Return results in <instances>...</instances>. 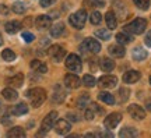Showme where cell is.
Segmentation results:
<instances>
[{"label": "cell", "instance_id": "7", "mask_svg": "<svg viewBox=\"0 0 151 138\" xmlns=\"http://www.w3.org/2000/svg\"><path fill=\"white\" fill-rule=\"evenodd\" d=\"M49 56L50 59L53 60V61H62L63 57L66 56V50L60 45H52L50 48H49Z\"/></svg>", "mask_w": 151, "mask_h": 138}, {"label": "cell", "instance_id": "5", "mask_svg": "<svg viewBox=\"0 0 151 138\" xmlns=\"http://www.w3.org/2000/svg\"><path fill=\"white\" fill-rule=\"evenodd\" d=\"M66 67L73 71V73H80L83 70V63H81V59L77 54H69L66 59Z\"/></svg>", "mask_w": 151, "mask_h": 138}, {"label": "cell", "instance_id": "21", "mask_svg": "<svg viewBox=\"0 0 151 138\" xmlns=\"http://www.w3.org/2000/svg\"><path fill=\"white\" fill-rule=\"evenodd\" d=\"M1 95H3V98H4L6 101H9V102L16 101L17 98H18V94H17L13 88H6V89H3Z\"/></svg>", "mask_w": 151, "mask_h": 138}, {"label": "cell", "instance_id": "28", "mask_svg": "<svg viewBox=\"0 0 151 138\" xmlns=\"http://www.w3.org/2000/svg\"><path fill=\"white\" fill-rule=\"evenodd\" d=\"M98 98L104 102V103H106V105H113L115 103V98H113L112 94H109V92H101Z\"/></svg>", "mask_w": 151, "mask_h": 138}, {"label": "cell", "instance_id": "40", "mask_svg": "<svg viewBox=\"0 0 151 138\" xmlns=\"http://www.w3.org/2000/svg\"><path fill=\"white\" fill-rule=\"evenodd\" d=\"M55 1H56V0H41V7H45V9H46V7H50Z\"/></svg>", "mask_w": 151, "mask_h": 138}, {"label": "cell", "instance_id": "8", "mask_svg": "<svg viewBox=\"0 0 151 138\" xmlns=\"http://www.w3.org/2000/svg\"><path fill=\"white\" fill-rule=\"evenodd\" d=\"M53 128L56 130V133L59 135H66L71 130V124L65 119H60V120H56Z\"/></svg>", "mask_w": 151, "mask_h": 138}, {"label": "cell", "instance_id": "36", "mask_svg": "<svg viewBox=\"0 0 151 138\" xmlns=\"http://www.w3.org/2000/svg\"><path fill=\"white\" fill-rule=\"evenodd\" d=\"M101 14L98 13V11H94L91 14V17H90V20H91V22L94 24V25H98V24H101V21H102V18H101Z\"/></svg>", "mask_w": 151, "mask_h": 138}, {"label": "cell", "instance_id": "45", "mask_svg": "<svg viewBox=\"0 0 151 138\" xmlns=\"http://www.w3.org/2000/svg\"><path fill=\"white\" fill-rule=\"evenodd\" d=\"M146 109L151 112V99H148V101L146 102Z\"/></svg>", "mask_w": 151, "mask_h": 138}, {"label": "cell", "instance_id": "9", "mask_svg": "<svg viewBox=\"0 0 151 138\" xmlns=\"http://www.w3.org/2000/svg\"><path fill=\"white\" fill-rule=\"evenodd\" d=\"M120 120H122V114H120V113H111V114H108V116L105 117L104 126L111 130V128L116 127L119 123H120Z\"/></svg>", "mask_w": 151, "mask_h": 138}, {"label": "cell", "instance_id": "3", "mask_svg": "<svg viewBox=\"0 0 151 138\" xmlns=\"http://www.w3.org/2000/svg\"><path fill=\"white\" fill-rule=\"evenodd\" d=\"M87 21V11L86 10H78L74 14H71L69 17V22L71 24V27H74L76 29H81L84 28Z\"/></svg>", "mask_w": 151, "mask_h": 138}, {"label": "cell", "instance_id": "23", "mask_svg": "<svg viewBox=\"0 0 151 138\" xmlns=\"http://www.w3.org/2000/svg\"><path fill=\"white\" fill-rule=\"evenodd\" d=\"M63 32H65V25H63L62 22H59V24H56V25H53V27L50 28V35L53 38L62 36Z\"/></svg>", "mask_w": 151, "mask_h": 138}, {"label": "cell", "instance_id": "30", "mask_svg": "<svg viewBox=\"0 0 151 138\" xmlns=\"http://www.w3.org/2000/svg\"><path fill=\"white\" fill-rule=\"evenodd\" d=\"M1 57L4 61H14L16 60V53L11 50V49H4L1 52Z\"/></svg>", "mask_w": 151, "mask_h": 138}, {"label": "cell", "instance_id": "41", "mask_svg": "<svg viewBox=\"0 0 151 138\" xmlns=\"http://www.w3.org/2000/svg\"><path fill=\"white\" fill-rule=\"evenodd\" d=\"M144 42H146L147 46H150V48H151V29H150L148 32H147L146 38H144Z\"/></svg>", "mask_w": 151, "mask_h": 138}, {"label": "cell", "instance_id": "10", "mask_svg": "<svg viewBox=\"0 0 151 138\" xmlns=\"http://www.w3.org/2000/svg\"><path fill=\"white\" fill-rule=\"evenodd\" d=\"M118 84V78L113 77V75H104L98 80V85L101 88H106V89H111V88H115Z\"/></svg>", "mask_w": 151, "mask_h": 138}, {"label": "cell", "instance_id": "1", "mask_svg": "<svg viewBox=\"0 0 151 138\" xmlns=\"http://www.w3.org/2000/svg\"><path fill=\"white\" fill-rule=\"evenodd\" d=\"M27 96L31 101V105L34 107H39L43 102L46 101V91L43 88H32L27 92Z\"/></svg>", "mask_w": 151, "mask_h": 138}, {"label": "cell", "instance_id": "37", "mask_svg": "<svg viewBox=\"0 0 151 138\" xmlns=\"http://www.w3.org/2000/svg\"><path fill=\"white\" fill-rule=\"evenodd\" d=\"M129 94H130V91L127 89V88H120L119 89V101L120 102H124V101H127V98H129Z\"/></svg>", "mask_w": 151, "mask_h": 138}, {"label": "cell", "instance_id": "31", "mask_svg": "<svg viewBox=\"0 0 151 138\" xmlns=\"http://www.w3.org/2000/svg\"><path fill=\"white\" fill-rule=\"evenodd\" d=\"M137 135V131H136L134 128L132 127H124L120 130V133H119V137H136Z\"/></svg>", "mask_w": 151, "mask_h": 138}, {"label": "cell", "instance_id": "2", "mask_svg": "<svg viewBox=\"0 0 151 138\" xmlns=\"http://www.w3.org/2000/svg\"><path fill=\"white\" fill-rule=\"evenodd\" d=\"M146 28H147V21L144 18H136V20L130 22L129 25L124 27V31L134 34V35H140V34L146 31Z\"/></svg>", "mask_w": 151, "mask_h": 138}, {"label": "cell", "instance_id": "35", "mask_svg": "<svg viewBox=\"0 0 151 138\" xmlns=\"http://www.w3.org/2000/svg\"><path fill=\"white\" fill-rule=\"evenodd\" d=\"M84 6H88V7H104L105 1L104 0H86Z\"/></svg>", "mask_w": 151, "mask_h": 138}, {"label": "cell", "instance_id": "38", "mask_svg": "<svg viewBox=\"0 0 151 138\" xmlns=\"http://www.w3.org/2000/svg\"><path fill=\"white\" fill-rule=\"evenodd\" d=\"M134 4L140 9V10H147L148 6H150V1L148 0H134Z\"/></svg>", "mask_w": 151, "mask_h": 138}, {"label": "cell", "instance_id": "43", "mask_svg": "<svg viewBox=\"0 0 151 138\" xmlns=\"http://www.w3.org/2000/svg\"><path fill=\"white\" fill-rule=\"evenodd\" d=\"M67 117L70 119L71 122H78V117H77V114H73V113H69V114H67Z\"/></svg>", "mask_w": 151, "mask_h": 138}, {"label": "cell", "instance_id": "6", "mask_svg": "<svg viewBox=\"0 0 151 138\" xmlns=\"http://www.w3.org/2000/svg\"><path fill=\"white\" fill-rule=\"evenodd\" d=\"M81 49H83V52L87 50V52H91V53H99L101 52V43L94 38H87L84 43L81 45Z\"/></svg>", "mask_w": 151, "mask_h": 138}, {"label": "cell", "instance_id": "18", "mask_svg": "<svg viewBox=\"0 0 151 138\" xmlns=\"http://www.w3.org/2000/svg\"><path fill=\"white\" fill-rule=\"evenodd\" d=\"M105 21H106V25H108V29H115L116 25H118V20H116V16L113 11H108L105 14Z\"/></svg>", "mask_w": 151, "mask_h": 138}, {"label": "cell", "instance_id": "4", "mask_svg": "<svg viewBox=\"0 0 151 138\" xmlns=\"http://www.w3.org/2000/svg\"><path fill=\"white\" fill-rule=\"evenodd\" d=\"M58 120V112H50L48 116L45 117L42 120V124H41V131L38 133V135H43V134H46L49 130H52L55 126V123Z\"/></svg>", "mask_w": 151, "mask_h": 138}, {"label": "cell", "instance_id": "39", "mask_svg": "<svg viewBox=\"0 0 151 138\" xmlns=\"http://www.w3.org/2000/svg\"><path fill=\"white\" fill-rule=\"evenodd\" d=\"M22 39L27 43H29L35 39V36H34V34H31V32H24V34H22Z\"/></svg>", "mask_w": 151, "mask_h": 138}, {"label": "cell", "instance_id": "15", "mask_svg": "<svg viewBox=\"0 0 151 138\" xmlns=\"http://www.w3.org/2000/svg\"><path fill=\"white\" fill-rule=\"evenodd\" d=\"M97 113H102V109H99L98 105H95V103H91L90 106H87L86 112H84V116H86L87 120H92L94 117L97 116Z\"/></svg>", "mask_w": 151, "mask_h": 138}, {"label": "cell", "instance_id": "14", "mask_svg": "<svg viewBox=\"0 0 151 138\" xmlns=\"http://www.w3.org/2000/svg\"><path fill=\"white\" fill-rule=\"evenodd\" d=\"M140 77L141 75L137 70H130V71L123 74V81L126 84H134V82H137V81L140 80Z\"/></svg>", "mask_w": 151, "mask_h": 138}, {"label": "cell", "instance_id": "47", "mask_svg": "<svg viewBox=\"0 0 151 138\" xmlns=\"http://www.w3.org/2000/svg\"><path fill=\"white\" fill-rule=\"evenodd\" d=\"M3 45V38H1V35H0V46Z\"/></svg>", "mask_w": 151, "mask_h": 138}, {"label": "cell", "instance_id": "22", "mask_svg": "<svg viewBox=\"0 0 151 138\" xmlns=\"http://www.w3.org/2000/svg\"><path fill=\"white\" fill-rule=\"evenodd\" d=\"M101 69L105 71V73H109V71H112L113 69H115V61L113 60H111V59L105 57L101 60Z\"/></svg>", "mask_w": 151, "mask_h": 138}, {"label": "cell", "instance_id": "25", "mask_svg": "<svg viewBox=\"0 0 151 138\" xmlns=\"http://www.w3.org/2000/svg\"><path fill=\"white\" fill-rule=\"evenodd\" d=\"M25 113H28V105L25 103H18L13 107V114H16V116H22Z\"/></svg>", "mask_w": 151, "mask_h": 138}, {"label": "cell", "instance_id": "12", "mask_svg": "<svg viewBox=\"0 0 151 138\" xmlns=\"http://www.w3.org/2000/svg\"><path fill=\"white\" fill-rule=\"evenodd\" d=\"M127 112H129L130 116L136 119V120H143L146 117V110L141 106H139V105H130Z\"/></svg>", "mask_w": 151, "mask_h": 138}, {"label": "cell", "instance_id": "24", "mask_svg": "<svg viewBox=\"0 0 151 138\" xmlns=\"http://www.w3.org/2000/svg\"><path fill=\"white\" fill-rule=\"evenodd\" d=\"M133 59L136 61H141V60L147 59V52L143 48H134L133 49Z\"/></svg>", "mask_w": 151, "mask_h": 138}, {"label": "cell", "instance_id": "17", "mask_svg": "<svg viewBox=\"0 0 151 138\" xmlns=\"http://www.w3.org/2000/svg\"><path fill=\"white\" fill-rule=\"evenodd\" d=\"M6 82H7L9 85H11V87L20 88V87L22 85V82H24V75H22L21 73H18V74L13 75V77H10V78H7Z\"/></svg>", "mask_w": 151, "mask_h": 138}, {"label": "cell", "instance_id": "32", "mask_svg": "<svg viewBox=\"0 0 151 138\" xmlns=\"http://www.w3.org/2000/svg\"><path fill=\"white\" fill-rule=\"evenodd\" d=\"M88 103H90V95H88V94H83V95H80V98L77 99V106L81 107V109H84Z\"/></svg>", "mask_w": 151, "mask_h": 138}, {"label": "cell", "instance_id": "16", "mask_svg": "<svg viewBox=\"0 0 151 138\" xmlns=\"http://www.w3.org/2000/svg\"><path fill=\"white\" fill-rule=\"evenodd\" d=\"M124 53H126V50H124L123 45H112V46H109V54L113 56V57H123Z\"/></svg>", "mask_w": 151, "mask_h": 138}, {"label": "cell", "instance_id": "33", "mask_svg": "<svg viewBox=\"0 0 151 138\" xmlns=\"http://www.w3.org/2000/svg\"><path fill=\"white\" fill-rule=\"evenodd\" d=\"M25 10H27V7H25V4L22 1H16L13 4V11L16 14H22V13H25Z\"/></svg>", "mask_w": 151, "mask_h": 138}, {"label": "cell", "instance_id": "48", "mask_svg": "<svg viewBox=\"0 0 151 138\" xmlns=\"http://www.w3.org/2000/svg\"><path fill=\"white\" fill-rule=\"evenodd\" d=\"M150 84H151V77H150Z\"/></svg>", "mask_w": 151, "mask_h": 138}, {"label": "cell", "instance_id": "29", "mask_svg": "<svg viewBox=\"0 0 151 138\" xmlns=\"http://www.w3.org/2000/svg\"><path fill=\"white\" fill-rule=\"evenodd\" d=\"M95 35L99 39H104V41H108L111 38V29H106V28H101V29H97L95 31Z\"/></svg>", "mask_w": 151, "mask_h": 138}, {"label": "cell", "instance_id": "46", "mask_svg": "<svg viewBox=\"0 0 151 138\" xmlns=\"http://www.w3.org/2000/svg\"><path fill=\"white\" fill-rule=\"evenodd\" d=\"M25 24H27V25H31V20H29V18H27V20L24 21V25H25Z\"/></svg>", "mask_w": 151, "mask_h": 138}, {"label": "cell", "instance_id": "49", "mask_svg": "<svg viewBox=\"0 0 151 138\" xmlns=\"http://www.w3.org/2000/svg\"><path fill=\"white\" fill-rule=\"evenodd\" d=\"M0 106H1V101H0Z\"/></svg>", "mask_w": 151, "mask_h": 138}, {"label": "cell", "instance_id": "20", "mask_svg": "<svg viewBox=\"0 0 151 138\" xmlns=\"http://www.w3.org/2000/svg\"><path fill=\"white\" fill-rule=\"evenodd\" d=\"M31 69L35 70L37 73H41V74H45L48 71L46 64L43 63V61H41V60H32L31 61Z\"/></svg>", "mask_w": 151, "mask_h": 138}, {"label": "cell", "instance_id": "44", "mask_svg": "<svg viewBox=\"0 0 151 138\" xmlns=\"http://www.w3.org/2000/svg\"><path fill=\"white\" fill-rule=\"evenodd\" d=\"M98 135H101V137H113V134L111 131H106V133H101L98 134Z\"/></svg>", "mask_w": 151, "mask_h": 138}, {"label": "cell", "instance_id": "26", "mask_svg": "<svg viewBox=\"0 0 151 138\" xmlns=\"http://www.w3.org/2000/svg\"><path fill=\"white\" fill-rule=\"evenodd\" d=\"M7 137L10 138H14V137H25V131H24V128L21 127H13L9 130V133H7Z\"/></svg>", "mask_w": 151, "mask_h": 138}, {"label": "cell", "instance_id": "13", "mask_svg": "<svg viewBox=\"0 0 151 138\" xmlns=\"http://www.w3.org/2000/svg\"><path fill=\"white\" fill-rule=\"evenodd\" d=\"M50 24H52V20H50V17L49 16H38L37 20H35V25H37L38 29H48L50 28Z\"/></svg>", "mask_w": 151, "mask_h": 138}, {"label": "cell", "instance_id": "34", "mask_svg": "<svg viewBox=\"0 0 151 138\" xmlns=\"http://www.w3.org/2000/svg\"><path fill=\"white\" fill-rule=\"evenodd\" d=\"M83 82H84V85H86V87H88V88H92L94 85L97 84L95 78H94L92 75H90V74H87V75H84V77H83Z\"/></svg>", "mask_w": 151, "mask_h": 138}, {"label": "cell", "instance_id": "42", "mask_svg": "<svg viewBox=\"0 0 151 138\" xmlns=\"http://www.w3.org/2000/svg\"><path fill=\"white\" fill-rule=\"evenodd\" d=\"M0 14H3V16H7V14H9V9H7V6L0 4Z\"/></svg>", "mask_w": 151, "mask_h": 138}, {"label": "cell", "instance_id": "27", "mask_svg": "<svg viewBox=\"0 0 151 138\" xmlns=\"http://www.w3.org/2000/svg\"><path fill=\"white\" fill-rule=\"evenodd\" d=\"M116 41H118L119 45H127V43L132 42V36L127 35L126 32H119L116 35Z\"/></svg>", "mask_w": 151, "mask_h": 138}, {"label": "cell", "instance_id": "11", "mask_svg": "<svg viewBox=\"0 0 151 138\" xmlns=\"http://www.w3.org/2000/svg\"><path fill=\"white\" fill-rule=\"evenodd\" d=\"M65 85L67 87V88H70V89H76V88H78V87L81 85V80L78 78V75L74 74V73H71V74H66Z\"/></svg>", "mask_w": 151, "mask_h": 138}, {"label": "cell", "instance_id": "19", "mask_svg": "<svg viewBox=\"0 0 151 138\" xmlns=\"http://www.w3.org/2000/svg\"><path fill=\"white\" fill-rule=\"evenodd\" d=\"M20 28H21V24H20L18 21H9L4 25L6 32H7V34H11V35L17 34V32L20 31Z\"/></svg>", "mask_w": 151, "mask_h": 138}]
</instances>
